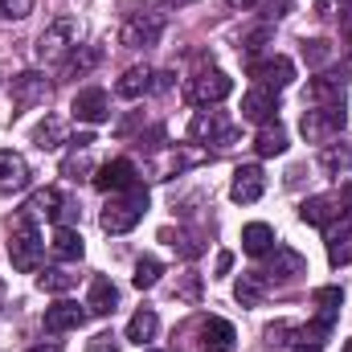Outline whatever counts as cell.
<instances>
[{
    "label": "cell",
    "mask_w": 352,
    "mask_h": 352,
    "mask_svg": "<svg viewBox=\"0 0 352 352\" xmlns=\"http://www.w3.org/2000/svg\"><path fill=\"white\" fill-rule=\"evenodd\" d=\"M226 4H230V8H250L254 0H226Z\"/></svg>",
    "instance_id": "48"
},
{
    "label": "cell",
    "mask_w": 352,
    "mask_h": 352,
    "mask_svg": "<svg viewBox=\"0 0 352 352\" xmlns=\"http://www.w3.org/2000/svg\"><path fill=\"white\" fill-rule=\"evenodd\" d=\"M295 352H320V349H307V344H299V349H295Z\"/></svg>",
    "instance_id": "50"
},
{
    "label": "cell",
    "mask_w": 352,
    "mask_h": 352,
    "mask_svg": "<svg viewBox=\"0 0 352 352\" xmlns=\"http://www.w3.org/2000/svg\"><path fill=\"white\" fill-rule=\"evenodd\" d=\"M344 33H349V37H352V8H349V12H344Z\"/></svg>",
    "instance_id": "49"
},
{
    "label": "cell",
    "mask_w": 352,
    "mask_h": 352,
    "mask_svg": "<svg viewBox=\"0 0 352 352\" xmlns=\"http://www.w3.org/2000/svg\"><path fill=\"white\" fill-rule=\"evenodd\" d=\"M328 58H332V41H324V37H316V41H303V62H307L311 70H320Z\"/></svg>",
    "instance_id": "38"
},
{
    "label": "cell",
    "mask_w": 352,
    "mask_h": 352,
    "mask_svg": "<svg viewBox=\"0 0 352 352\" xmlns=\"http://www.w3.org/2000/svg\"><path fill=\"white\" fill-rule=\"evenodd\" d=\"M274 246H278V242H274V230H270L266 221H250V226L242 230V250H246L250 258H266Z\"/></svg>",
    "instance_id": "22"
},
{
    "label": "cell",
    "mask_w": 352,
    "mask_h": 352,
    "mask_svg": "<svg viewBox=\"0 0 352 352\" xmlns=\"http://www.w3.org/2000/svg\"><path fill=\"white\" fill-rule=\"evenodd\" d=\"M299 131L307 144H332L344 131V102L340 107H311L299 119Z\"/></svg>",
    "instance_id": "4"
},
{
    "label": "cell",
    "mask_w": 352,
    "mask_h": 352,
    "mask_svg": "<svg viewBox=\"0 0 352 352\" xmlns=\"http://www.w3.org/2000/svg\"><path fill=\"white\" fill-rule=\"evenodd\" d=\"M115 303H119V291H115V283L111 278H90V295H87V311L90 316H111L115 311Z\"/></svg>",
    "instance_id": "23"
},
{
    "label": "cell",
    "mask_w": 352,
    "mask_h": 352,
    "mask_svg": "<svg viewBox=\"0 0 352 352\" xmlns=\"http://www.w3.org/2000/svg\"><path fill=\"white\" fill-rule=\"evenodd\" d=\"M160 274H164L160 258H140V263H135V274H131V287H135V291H152V287L160 283Z\"/></svg>",
    "instance_id": "34"
},
{
    "label": "cell",
    "mask_w": 352,
    "mask_h": 352,
    "mask_svg": "<svg viewBox=\"0 0 352 352\" xmlns=\"http://www.w3.org/2000/svg\"><path fill=\"white\" fill-rule=\"evenodd\" d=\"M94 173V160H90V148H78V152H70L66 160H62V176H70V180H82V176Z\"/></svg>",
    "instance_id": "35"
},
{
    "label": "cell",
    "mask_w": 352,
    "mask_h": 352,
    "mask_svg": "<svg viewBox=\"0 0 352 352\" xmlns=\"http://www.w3.org/2000/svg\"><path fill=\"white\" fill-rule=\"evenodd\" d=\"M25 352H62V344H58V340H50V344H33V349H25Z\"/></svg>",
    "instance_id": "47"
},
{
    "label": "cell",
    "mask_w": 352,
    "mask_h": 352,
    "mask_svg": "<svg viewBox=\"0 0 352 352\" xmlns=\"http://www.w3.org/2000/svg\"><path fill=\"white\" fill-rule=\"evenodd\" d=\"M41 254H45V242H41L37 226H33L29 217H21V221L12 226V234H8V258H12V266L25 270V274H33V270L41 266Z\"/></svg>",
    "instance_id": "3"
},
{
    "label": "cell",
    "mask_w": 352,
    "mask_h": 352,
    "mask_svg": "<svg viewBox=\"0 0 352 352\" xmlns=\"http://www.w3.org/2000/svg\"><path fill=\"white\" fill-rule=\"evenodd\" d=\"M316 307H320V316L336 320L340 307H344V291H340V287H320V291H316Z\"/></svg>",
    "instance_id": "36"
},
{
    "label": "cell",
    "mask_w": 352,
    "mask_h": 352,
    "mask_svg": "<svg viewBox=\"0 0 352 352\" xmlns=\"http://www.w3.org/2000/svg\"><path fill=\"white\" fill-rule=\"evenodd\" d=\"M94 66H98V50H90V45H78V50L66 58V66H62V78H87Z\"/></svg>",
    "instance_id": "30"
},
{
    "label": "cell",
    "mask_w": 352,
    "mask_h": 352,
    "mask_svg": "<svg viewBox=\"0 0 352 352\" xmlns=\"http://www.w3.org/2000/svg\"><path fill=\"white\" fill-rule=\"evenodd\" d=\"M274 111H278V94H274V90L250 87L242 94V119H250V123H270Z\"/></svg>",
    "instance_id": "20"
},
{
    "label": "cell",
    "mask_w": 352,
    "mask_h": 352,
    "mask_svg": "<svg viewBox=\"0 0 352 352\" xmlns=\"http://www.w3.org/2000/svg\"><path fill=\"white\" fill-rule=\"evenodd\" d=\"M152 78H156V74H152L148 66H131V70L115 82V94H119V98H140V94L152 90Z\"/></svg>",
    "instance_id": "27"
},
{
    "label": "cell",
    "mask_w": 352,
    "mask_h": 352,
    "mask_svg": "<svg viewBox=\"0 0 352 352\" xmlns=\"http://www.w3.org/2000/svg\"><path fill=\"white\" fill-rule=\"evenodd\" d=\"M156 328H160V316H156L152 307H140V311H135V316L127 320V340L144 349V344H148V340L156 336Z\"/></svg>",
    "instance_id": "26"
},
{
    "label": "cell",
    "mask_w": 352,
    "mask_h": 352,
    "mask_svg": "<svg viewBox=\"0 0 352 352\" xmlns=\"http://www.w3.org/2000/svg\"><path fill=\"white\" fill-rule=\"evenodd\" d=\"M184 4H197V0H144V8L160 12V8H184Z\"/></svg>",
    "instance_id": "43"
},
{
    "label": "cell",
    "mask_w": 352,
    "mask_h": 352,
    "mask_svg": "<svg viewBox=\"0 0 352 352\" xmlns=\"http://www.w3.org/2000/svg\"><path fill=\"white\" fill-rule=\"evenodd\" d=\"M148 352H156V349H148Z\"/></svg>",
    "instance_id": "53"
},
{
    "label": "cell",
    "mask_w": 352,
    "mask_h": 352,
    "mask_svg": "<svg viewBox=\"0 0 352 352\" xmlns=\"http://www.w3.org/2000/svg\"><path fill=\"white\" fill-rule=\"evenodd\" d=\"M90 180H94L98 192H127V188L140 184V176H135V164H131V160H111V164L94 168Z\"/></svg>",
    "instance_id": "13"
},
{
    "label": "cell",
    "mask_w": 352,
    "mask_h": 352,
    "mask_svg": "<svg viewBox=\"0 0 352 352\" xmlns=\"http://www.w3.org/2000/svg\"><path fill=\"white\" fill-rule=\"evenodd\" d=\"M29 180H33L29 160L12 148H0V192H21V188H29Z\"/></svg>",
    "instance_id": "14"
},
{
    "label": "cell",
    "mask_w": 352,
    "mask_h": 352,
    "mask_svg": "<svg viewBox=\"0 0 352 352\" xmlns=\"http://www.w3.org/2000/svg\"><path fill=\"white\" fill-rule=\"evenodd\" d=\"M74 283H78V274H70V270H62V266H50L45 274H37V287L50 291V295H66Z\"/></svg>",
    "instance_id": "33"
},
{
    "label": "cell",
    "mask_w": 352,
    "mask_h": 352,
    "mask_svg": "<svg viewBox=\"0 0 352 352\" xmlns=\"http://www.w3.org/2000/svg\"><path fill=\"white\" fill-rule=\"evenodd\" d=\"M160 37H164V12H152V8L127 16L123 29H119V45H127V50H148Z\"/></svg>",
    "instance_id": "5"
},
{
    "label": "cell",
    "mask_w": 352,
    "mask_h": 352,
    "mask_svg": "<svg viewBox=\"0 0 352 352\" xmlns=\"http://www.w3.org/2000/svg\"><path fill=\"white\" fill-rule=\"evenodd\" d=\"M82 209H78V201H70V197H62V205H58V213H54V221L58 226H70L74 217H78Z\"/></svg>",
    "instance_id": "42"
},
{
    "label": "cell",
    "mask_w": 352,
    "mask_h": 352,
    "mask_svg": "<svg viewBox=\"0 0 352 352\" xmlns=\"http://www.w3.org/2000/svg\"><path fill=\"white\" fill-rule=\"evenodd\" d=\"M266 295V278L254 270V274H242L238 283H234V299L242 303V307H258Z\"/></svg>",
    "instance_id": "29"
},
{
    "label": "cell",
    "mask_w": 352,
    "mask_h": 352,
    "mask_svg": "<svg viewBox=\"0 0 352 352\" xmlns=\"http://www.w3.org/2000/svg\"><path fill=\"white\" fill-rule=\"evenodd\" d=\"M352 168V148L349 144H324L320 152V173L324 176H344Z\"/></svg>",
    "instance_id": "28"
},
{
    "label": "cell",
    "mask_w": 352,
    "mask_h": 352,
    "mask_svg": "<svg viewBox=\"0 0 352 352\" xmlns=\"http://www.w3.org/2000/svg\"><path fill=\"white\" fill-rule=\"evenodd\" d=\"M33 144L41 148V152H54L58 144H62V119H54V115H45L37 127H33Z\"/></svg>",
    "instance_id": "32"
},
{
    "label": "cell",
    "mask_w": 352,
    "mask_h": 352,
    "mask_svg": "<svg viewBox=\"0 0 352 352\" xmlns=\"http://www.w3.org/2000/svg\"><path fill=\"white\" fill-rule=\"evenodd\" d=\"M254 152H258V156H283V152H287V127L274 123V119L263 123L258 135H254Z\"/></svg>",
    "instance_id": "25"
},
{
    "label": "cell",
    "mask_w": 352,
    "mask_h": 352,
    "mask_svg": "<svg viewBox=\"0 0 352 352\" xmlns=\"http://www.w3.org/2000/svg\"><path fill=\"white\" fill-rule=\"evenodd\" d=\"M258 274H263L266 283H291V278L307 274V258H303L299 250H291V246H274L266 270H258Z\"/></svg>",
    "instance_id": "9"
},
{
    "label": "cell",
    "mask_w": 352,
    "mask_h": 352,
    "mask_svg": "<svg viewBox=\"0 0 352 352\" xmlns=\"http://www.w3.org/2000/svg\"><path fill=\"white\" fill-rule=\"evenodd\" d=\"M336 4H340V8H352V0H320V8H316V16H324V21H328Z\"/></svg>",
    "instance_id": "44"
},
{
    "label": "cell",
    "mask_w": 352,
    "mask_h": 352,
    "mask_svg": "<svg viewBox=\"0 0 352 352\" xmlns=\"http://www.w3.org/2000/svg\"><path fill=\"white\" fill-rule=\"evenodd\" d=\"M340 205H344V213H352V184L340 188Z\"/></svg>",
    "instance_id": "46"
},
{
    "label": "cell",
    "mask_w": 352,
    "mask_h": 352,
    "mask_svg": "<svg viewBox=\"0 0 352 352\" xmlns=\"http://www.w3.org/2000/svg\"><path fill=\"white\" fill-rule=\"evenodd\" d=\"M58 205H62V192H58V188H41V192H33V197H29L25 217H29V221H33V217H54V213H58Z\"/></svg>",
    "instance_id": "31"
},
{
    "label": "cell",
    "mask_w": 352,
    "mask_h": 352,
    "mask_svg": "<svg viewBox=\"0 0 352 352\" xmlns=\"http://www.w3.org/2000/svg\"><path fill=\"white\" fill-rule=\"evenodd\" d=\"M263 340H266V349H283V344H291V340H295V324H287V320L266 324Z\"/></svg>",
    "instance_id": "37"
},
{
    "label": "cell",
    "mask_w": 352,
    "mask_h": 352,
    "mask_svg": "<svg viewBox=\"0 0 352 352\" xmlns=\"http://www.w3.org/2000/svg\"><path fill=\"white\" fill-rule=\"evenodd\" d=\"M87 307V303H82ZM74 299H58L54 307H45V332H54V336H62V332H74V328H82L87 324V311H82Z\"/></svg>",
    "instance_id": "15"
},
{
    "label": "cell",
    "mask_w": 352,
    "mask_h": 352,
    "mask_svg": "<svg viewBox=\"0 0 352 352\" xmlns=\"http://www.w3.org/2000/svg\"><path fill=\"white\" fill-rule=\"evenodd\" d=\"M74 50H78V21H74V16H58V21H50L45 33H41L37 45H33L37 62H45V66L66 62Z\"/></svg>",
    "instance_id": "2"
},
{
    "label": "cell",
    "mask_w": 352,
    "mask_h": 352,
    "mask_svg": "<svg viewBox=\"0 0 352 352\" xmlns=\"http://www.w3.org/2000/svg\"><path fill=\"white\" fill-rule=\"evenodd\" d=\"M0 311H4V283H0Z\"/></svg>",
    "instance_id": "51"
},
{
    "label": "cell",
    "mask_w": 352,
    "mask_h": 352,
    "mask_svg": "<svg viewBox=\"0 0 352 352\" xmlns=\"http://www.w3.org/2000/svg\"><path fill=\"white\" fill-rule=\"evenodd\" d=\"M70 115L78 119V123H107L111 119V98H107V90L102 87H87L74 94V102H70Z\"/></svg>",
    "instance_id": "10"
},
{
    "label": "cell",
    "mask_w": 352,
    "mask_h": 352,
    "mask_svg": "<svg viewBox=\"0 0 352 352\" xmlns=\"http://www.w3.org/2000/svg\"><path fill=\"white\" fill-rule=\"evenodd\" d=\"M234 344H238V332L230 320L221 316L201 320V352H234Z\"/></svg>",
    "instance_id": "17"
},
{
    "label": "cell",
    "mask_w": 352,
    "mask_h": 352,
    "mask_svg": "<svg viewBox=\"0 0 352 352\" xmlns=\"http://www.w3.org/2000/svg\"><path fill=\"white\" fill-rule=\"evenodd\" d=\"M340 213H344L340 192H320V197H307V201L299 205V217H303L307 226H320V230L336 226V221H340Z\"/></svg>",
    "instance_id": "11"
},
{
    "label": "cell",
    "mask_w": 352,
    "mask_h": 352,
    "mask_svg": "<svg viewBox=\"0 0 352 352\" xmlns=\"http://www.w3.org/2000/svg\"><path fill=\"white\" fill-rule=\"evenodd\" d=\"M29 12H33V0H0V16H8V21H21Z\"/></svg>",
    "instance_id": "40"
},
{
    "label": "cell",
    "mask_w": 352,
    "mask_h": 352,
    "mask_svg": "<svg viewBox=\"0 0 352 352\" xmlns=\"http://www.w3.org/2000/svg\"><path fill=\"white\" fill-rule=\"evenodd\" d=\"M230 266H234V254H226V250H221V254H217V274H226Z\"/></svg>",
    "instance_id": "45"
},
{
    "label": "cell",
    "mask_w": 352,
    "mask_h": 352,
    "mask_svg": "<svg viewBox=\"0 0 352 352\" xmlns=\"http://www.w3.org/2000/svg\"><path fill=\"white\" fill-rule=\"evenodd\" d=\"M50 250H54L62 263H78L87 246H82V234H78L74 226H58V230H54V242H50Z\"/></svg>",
    "instance_id": "24"
},
{
    "label": "cell",
    "mask_w": 352,
    "mask_h": 352,
    "mask_svg": "<svg viewBox=\"0 0 352 352\" xmlns=\"http://www.w3.org/2000/svg\"><path fill=\"white\" fill-rule=\"evenodd\" d=\"M246 70H250V78L258 82V87H266V90H278L283 87H291V78H295V62L291 58H283V54H274V58H254V62H246Z\"/></svg>",
    "instance_id": "7"
},
{
    "label": "cell",
    "mask_w": 352,
    "mask_h": 352,
    "mask_svg": "<svg viewBox=\"0 0 352 352\" xmlns=\"http://www.w3.org/2000/svg\"><path fill=\"white\" fill-rule=\"evenodd\" d=\"M230 90H234V78L226 74V70H201V74H192L188 78V102H197V107H217V102H226L230 98Z\"/></svg>",
    "instance_id": "6"
},
{
    "label": "cell",
    "mask_w": 352,
    "mask_h": 352,
    "mask_svg": "<svg viewBox=\"0 0 352 352\" xmlns=\"http://www.w3.org/2000/svg\"><path fill=\"white\" fill-rule=\"evenodd\" d=\"M328 258L332 266L352 263V213H340V226H328Z\"/></svg>",
    "instance_id": "21"
},
{
    "label": "cell",
    "mask_w": 352,
    "mask_h": 352,
    "mask_svg": "<svg viewBox=\"0 0 352 352\" xmlns=\"http://www.w3.org/2000/svg\"><path fill=\"white\" fill-rule=\"evenodd\" d=\"M201 160H205V152H201V148H168V152H160V156H156L152 176H156V180H168V176L184 173V168H192V164H201Z\"/></svg>",
    "instance_id": "18"
},
{
    "label": "cell",
    "mask_w": 352,
    "mask_h": 352,
    "mask_svg": "<svg viewBox=\"0 0 352 352\" xmlns=\"http://www.w3.org/2000/svg\"><path fill=\"white\" fill-rule=\"evenodd\" d=\"M340 352H352V340H344V349H340Z\"/></svg>",
    "instance_id": "52"
},
{
    "label": "cell",
    "mask_w": 352,
    "mask_h": 352,
    "mask_svg": "<svg viewBox=\"0 0 352 352\" xmlns=\"http://www.w3.org/2000/svg\"><path fill=\"white\" fill-rule=\"evenodd\" d=\"M12 107L16 111H29V107H37V102H45L50 98V82H45V74H37V70H25V74H16L12 78Z\"/></svg>",
    "instance_id": "12"
},
{
    "label": "cell",
    "mask_w": 352,
    "mask_h": 352,
    "mask_svg": "<svg viewBox=\"0 0 352 352\" xmlns=\"http://www.w3.org/2000/svg\"><path fill=\"white\" fill-rule=\"evenodd\" d=\"M266 41H270V25H258V29H250V33L242 37V45H238V50H242V54H246V62H250Z\"/></svg>",
    "instance_id": "39"
},
{
    "label": "cell",
    "mask_w": 352,
    "mask_h": 352,
    "mask_svg": "<svg viewBox=\"0 0 352 352\" xmlns=\"http://www.w3.org/2000/svg\"><path fill=\"white\" fill-rule=\"evenodd\" d=\"M87 352H119V336H115V332H98L87 344Z\"/></svg>",
    "instance_id": "41"
},
{
    "label": "cell",
    "mask_w": 352,
    "mask_h": 352,
    "mask_svg": "<svg viewBox=\"0 0 352 352\" xmlns=\"http://www.w3.org/2000/svg\"><path fill=\"white\" fill-rule=\"evenodd\" d=\"M148 213V188L144 184H135V188H127L123 197H111L107 201V209H102V217H98V226L107 230V234H127V230H135L140 226V217Z\"/></svg>",
    "instance_id": "1"
},
{
    "label": "cell",
    "mask_w": 352,
    "mask_h": 352,
    "mask_svg": "<svg viewBox=\"0 0 352 352\" xmlns=\"http://www.w3.org/2000/svg\"><path fill=\"white\" fill-rule=\"evenodd\" d=\"M303 102H307V107H340V102H344V78H336V74L311 78L307 90H303Z\"/></svg>",
    "instance_id": "19"
},
{
    "label": "cell",
    "mask_w": 352,
    "mask_h": 352,
    "mask_svg": "<svg viewBox=\"0 0 352 352\" xmlns=\"http://www.w3.org/2000/svg\"><path fill=\"white\" fill-rule=\"evenodd\" d=\"M188 135H192V140L221 144V148L238 140V131L230 127V119H226L221 111H197V115H192V123H188Z\"/></svg>",
    "instance_id": "8"
},
{
    "label": "cell",
    "mask_w": 352,
    "mask_h": 352,
    "mask_svg": "<svg viewBox=\"0 0 352 352\" xmlns=\"http://www.w3.org/2000/svg\"><path fill=\"white\" fill-rule=\"evenodd\" d=\"M266 192V173L258 164H242L238 173H234V184H230V197L238 201V205H254L258 197Z\"/></svg>",
    "instance_id": "16"
}]
</instances>
